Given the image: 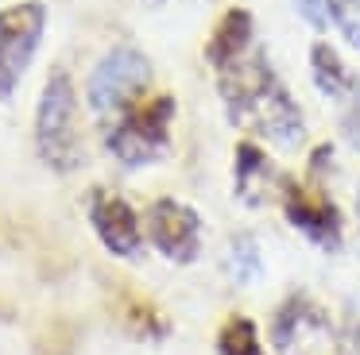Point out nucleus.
Returning <instances> with one entry per match:
<instances>
[{
	"mask_svg": "<svg viewBox=\"0 0 360 355\" xmlns=\"http://www.w3.org/2000/svg\"><path fill=\"white\" fill-rule=\"evenodd\" d=\"M356 8H360V0H356Z\"/></svg>",
	"mask_w": 360,
	"mask_h": 355,
	"instance_id": "obj_18",
	"label": "nucleus"
},
{
	"mask_svg": "<svg viewBox=\"0 0 360 355\" xmlns=\"http://www.w3.org/2000/svg\"><path fill=\"white\" fill-rule=\"evenodd\" d=\"M283 182H287V174L275 166V159L256 143V139H240V143H236V151H233V193H236L240 205L264 208V205H271V201H279Z\"/></svg>",
	"mask_w": 360,
	"mask_h": 355,
	"instance_id": "obj_10",
	"label": "nucleus"
},
{
	"mask_svg": "<svg viewBox=\"0 0 360 355\" xmlns=\"http://www.w3.org/2000/svg\"><path fill=\"white\" fill-rule=\"evenodd\" d=\"M356 213H360V185H356Z\"/></svg>",
	"mask_w": 360,
	"mask_h": 355,
	"instance_id": "obj_17",
	"label": "nucleus"
},
{
	"mask_svg": "<svg viewBox=\"0 0 360 355\" xmlns=\"http://www.w3.org/2000/svg\"><path fill=\"white\" fill-rule=\"evenodd\" d=\"M345 100H349V105H345V116H341V131H345V139H349V147L360 151V81Z\"/></svg>",
	"mask_w": 360,
	"mask_h": 355,
	"instance_id": "obj_16",
	"label": "nucleus"
},
{
	"mask_svg": "<svg viewBox=\"0 0 360 355\" xmlns=\"http://www.w3.org/2000/svg\"><path fill=\"white\" fill-rule=\"evenodd\" d=\"M271 347L279 355H341V328L321 301L290 293L271 313Z\"/></svg>",
	"mask_w": 360,
	"mask_h": 355,
	"instance_id": "obj_5",
	"label": "nucleus"
},
{
	"mask_svg": "<svg viewBox=\"0 0 360 355\" xmlns=\"http://www.w3.org/2000/svg\"><path fill=\"white\" fill-rule=\"evenodd\" d=\"M151 58L132 43H120L112 51H105L97 58V66L89 69V81H86V105L89 112L97 116L101 123H112L120 112L143 100L151 93Z\"/></svg>",
	"mask_w": 360,
	"mask_h": 355,
	"instance_id": "obj_4",
	"label": "nucleus"
},
{
	"mask_svg": "<svg viewBox=\"0 0 360 355\" xmlns=\"http://www.w3.org/2000/svg\"><path fill=\"white\" fill-rule=\"evenodd\" d=\"M143 232H148L151 247L174 267H190L202 259L205 243V224L194 205L179 197H155L143 213Z\"/></svg>",
	"mask_w": 360,
	"mask_h": 355,
	"instance_id": "obj_8",
	"label": "nucleus"
},
{
	"mask_svg": "<svg viewBox=\"0 0 360 355\" xmlns=\"http://www.w3.org/2000/svg\"><path fill=\"white\" fill-rule=\"evenodd\" d=\"M35 154L55 174H78L86 166V128H82V97L74 77L55 66L43 81L35 105Z\"/></svg>",
	"mask_w": 360,
	"mask_h": 355,
	"instance_id": "obj_2",
	"label": "nucleus"
},
{
	"mask_svg": "<svg viewBox=\"0 0 360 355\" xmlns=\"http://www.w3.org/2000/svg\"><path fill=\"white\" fill-rule=\"evenodd\" d=\"M47 35V4L20 0L0 8V100H12L32 69L39 43Z\"/></svg>",
	"mask_w": 360,
	"mask_h": 355,
	"instance_id": "obj_6",
	"label": "nucleus"
},
{
	"mask_svg": "<svg viewBox=\"0 0 360 355\" xmlns=\"http://www.w3.org/2000/svg\"><path fill=\"white\" fill-rule=\"evenodd\" d=\"M310 77H314V85H318V93L329 100H345L356 89V77L349 74L345 58L329 43H321V39L310 46Z\"/></svg>",
	"mask_w": 360,
	"mask_h": 355,
	"instance_id": "obj_13",
	"label": "nucleus"
},
{
	"mask_svg": "<svg viewBox=\"0 0 360 355\" xmlns=\"http://www.w3.org/2000/svg\"><path fill=\"white\" fill-rule=\"evenodd\" d=\"M225 270H229V278H233L236 286L259 282V274H264V255H259L256 236H248V232H236V236L229 239Z\"/></svg>",
	"mask_w": 360,
	"mask_h": 355,
	"instance_id": "obj_15",
	"label": "nucleus"
},
{
	"mask_svg": "<svg viewBox=\"0 0 360 355\" xmlns=\"http://www.w3.org/2000/svg\"><path fill=\"white\" fill-rule=\"evenodd\" d=\"M112 305H117V321H120V328H124L128 336L143 340V344H159V340L171 336L167 313L151 297H143L140 290H132V286H117Z\"/></svg>",
	"mask_w": 360,
	"mask_h": 355,
	"instance_id": "obj_12",
	"label": "nucleus"
},
{
	"mask_svg": "<svg viewBox=\"0 0 360 355\" xmlns=\"http://www.w3.org/2000/svg\"><path fill=\"white\" fill-rule=\"evenodd\" d=\"M279 208H283V216H287V224L302 239H310L321 251H341L345 216H341V208H337V201L329 197L326 185L310 182V178L298 182V178L287 174L283 193H279Z\"/></svg>",
	"mask_w": 360,
	"mask_h": 355,
	"instance_id": "obj_7",
	"label": "nucleus"
},
{
	"mask_svg": "<svg viewBox=\"0 0 360 355\" xmlns=\"http://www.w3.org/2000/svg\"><path fill=\"white\" fill-rule=\"evenodd\" d=\"M89 228L101 239V247L117 259H136L143 251V216L132 208V201L124 193L109 189V185H97L89 189Z\"/></svg>",
	"mask_w": 360,
	"mask_h": 355,
	"instance_id": "obj_9",
	"label": "nucleus"
},
{
	"mask_svg": "<svg viewBox=\"0 0 360 355\" xmlns=\"http://www.w3.org/2000/svg\"><path fill=\"white\" fill-rule=\"evenodd\" d=\"M171 128H174V97L171 93H148L112 123H105V147L120 166L143 170L167 154Z\"/></svg>",
	"mask_w": 360,
	"mask_h": 355,
	"instance_id": "obj_3",
	"label": "nucleus"
},
{
	"mask_svg": "<svg viewBox=\"0 0 360 355\" xmlns=\"http://www.w3.org/2000/svg\"><path fill=\"white\" fill-rule=\"evenodd\" d=\"M213 347H217V355H267L256 321L244 316V313H229L225 321H221Z\"/></svg>",
	"mask_w": 360,
	"mask_h": 355,
	"instance_id": "obj_14",
	"label": "nucleus"
},
{
	"mask_svg": "<svg viewBox=\"0 0 360 355\" xmlns=\"http://www.w3.org/2000/svg\"><path fill=\"white\" fill-rule=\"evenodd\" d=\"M252 51H256V20H252V12L240 4L225 8V15L213 23V35L205 43V62L213 66V74H221V69L236 66L240 58H248Z\"/></svg>",
	"mask_w": 360,
	"mask_h": 355,
	"instance_id": "obj_11",
	"label": "nucleus"
},
{
	"mask_svg": "<svg viewBox=\"0 0 360 355\" xmlns=\"http://www.w3.org/2000/svg\"><path fill=\"white\" fill-rule=\"evenodd\" d=\"M217 93L225 100L229 120L240 131L264 139V143L279 147V151H295L306 139V116L298 108L295 93L279 77L264 51H252L236 66L217 74Z\"/></svg>",
	"mask_w": 360,
	"mask_h": 355,
	"instance_id": "obj_1",
	"label": "nucleus"
}]
</instances>
